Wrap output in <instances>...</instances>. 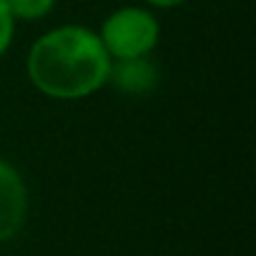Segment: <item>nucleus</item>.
I'll return each instance as SVG.
<instances>
[{
    "mask_svg": "<svg viewBox=\"0 0 256 256\" xmlns=\"http://www.w3.org/2000/svg\"><path fill=\"white\" fill-rule=\"evenodd\" d=\"M148 8H156V10H171V8H181L186 6L188 0H144Z\"/></svg>",
    "mask_w": 256,
    "mask_h": 256,
    "instance_id": "nucleus-7",
    "label": "nucleus"
},
{
    "mask_svg": "<svg viewBox=\"0 0 256 256\" xmlns=\"http://www.w3.org/2000/svg\"><path fill=\"white\" fill-rule=\"evenodd\" d=\"M28 208L30 194L26 178L10 161L0 158V244L16 238L23 231Z\"/></svg>",
    "mask_w": 256,
    "mask_h": 256,
    "instance_id": "nucleus-3",
    "label": "nucleus"
},
{
    "mask_svg": "<svg viewBox=\"0 0 256 256\" xmlns=\"http://www.w3.org/2000/svg\"><path fill=\"white\" fill-rule=\"evenodd\" d=\"M110 60L146 58L161 40V23L148 6H120L96 30Z\"/></svg>",
    "mask_w": 256,
    "mask_h": 256,
    "instance_id": "nucleus-2",
    "label": "nucleus"
},
{
    "mask_svg": "<svg viewBox=\"0 0 256 256\" xmlns=\"http://www.w3.org/2000/svg\"><path fill=\"white\" fill-rule=\"evenodd\" d=\"M10 13L16 20H23V23H36V20H43L48 18L56 6H58V0H6Z\"/></svg>",
    "mask_w": 256,
    "mask_h": 256,
    "instance_id": "nucleus-5",
    "label": "nucleus"
},
{
    "mask_svg": "<svg viewBox=\"0 0 256 256\" xmlns=\"http://www.w3.org/2000/svg\"><path fill=\"white\" fill-rule=\"evenodd\" d=\"M123 96H146L158 86V66L146 58H131V60H110L108 83Z\"/></svg>",
    "mask_w": 256,
    "mask_h": 256,
    "instance_id": "nucleus-4",
    "label": "nucleus"
},
{
    "mask_svg": "<svg viewBox=\"0 0 256 256\" xmlns=\"http://www.w3.org/2000/svg\"><path fill=\"white\" fill-rule=\"evenodd\" d=\"M110 56L88 26L66 23L33 40L26 56L30 86L53 100H83L106 88Z\"/></svg>",
    "mask_w": 256,
    "mask_h": 256,
    "instance_id": "nucleus-1",
    "label": "nucleus"
},
{
    "mask_svg": "<svg viewBox=\"0 0 256 256\" xmlns=\"http://www.w3.org/2000/svg\"><path fill=\"white\" fill-rule=\"evenodd\" d=\"M16 23H18V20L13 18L8 3H6V0H0V58H3V56L10 50V46H13Z\"/></svg>",
    "mask_w": 256,
    "mask_h": 256,
    "instance_id": "nucleus-6",
    "label": "nucleus"
}]
</instances>
